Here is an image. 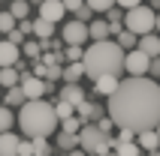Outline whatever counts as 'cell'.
Masks as SVG:
<instances>
[{"mask_svg":"<svg viewBox=\"0 0 160 156\" xmlns=\"http://www.w3.org/2000/svg\"><path fill=\"white\" fill-rule=\"evenodd\" d=\"M61 126H63L61 132H67V135H79V132H82V120H79V117H70V120H63Z\"/></svg>","mask_w":160,"mask_h":156,"instance_id":"cell-33","label":"cell"},{"mask_svg":"<svg viewBox=\"0 0 160 156\" xmlns=\"http://www.w3.org/2000/svg\"><path fill=\"white\" fill-rule=\"evenodd\" d=\"M88 36L94 39V42H106L109 36H112V30H109V21L106 18H94L88 24Z\"/></svg>","mask_w":160,"mask_h":156,"instance_id":"cell-13","label":"cell"},{"mask_svg":"<svg viewBox=\"0 0 160 156\" xmlns=\"http://www.w3.org/2000/svg\"><path fill=\"white\" fill-rule=\"evenodd\" d=\"M18 156H33V141L21 138V147H18Z\"/></svg>","mask_w":160,"mask_h":156,"instance_id":"cell-39","label":"cell"},{"mask_svg":"<svg viewBox=\"0 0 160 156\" xmlns=\"http://www.w3.org/2000/svg\"><path fill=\"white\" fill-rule=\"evenodd\" d=\"M58 99L72 105V108H79V105L85 102V90H82V84H67V87H61V96H58Z\"/></svg>","mask_w":160,"mask_h":156,"instance_id":"cell-12","label":"cell"},{"mask_svg":"<svg viewBox=\"0 0 160 156\" xmlns=\"http://www.w3.org/2000/svg\"><path fill=\"white\" fill-rule=\"evenodd\" d=\"M63 60H67V63H82V60H85V51H82V45H67V54H63Z\"/></svg>","mask_w":160,"mask_h":156,"instance_id":"cell-30","label":"cell"},{"mask_svg":"<svg viewBox=\"0 0 160 156\" xmlns=\"http://www.w3.org/2000/svg\"><path fill=\"white\" fill-rule=\"evenodd\" d=\"M33 36L36 39H54V24H48L42 18H33Z\"/></svg>","mask_w":160,"mask_h":156,"instance_id":"cell-20","label":"cell"},{"mask_svg":"<svg viewBox=\"0 0 160 156\" xmlns=\"http://www.w3.org/2000/svg\"><path fill=\"white\" fill-rule=\"evenodd\" d=\"M154 30H160V12H157V21H154Z\"/></svg>","mask_w":160,"mask_h":156,"instance_id":"cell-43","label":"cell"},{"mask_svg":"<svg viewBox=\"0 0 160 156\" xmlns=\"http://www.w3.org/2000/svg\"><path fill=\"white\" fill-rule=\"evenodd\" d=\"M148 75H151V81H157V78H160V57H157V60H151V69H148Z\"/></svg>","mask_w":160,"mask_h":156,"instance_id":"cell-40","label":"cell"},{"mask_svg":"<svg viewBox=\"0 0 160 156\" xmlns=\"http://www.w3.org/2000/svg\"><path fill=\"white\" fill-rule=\"evenodd\" d=\"M33 156H52L48 138H33Z\"/></svg>","mask_w":160,"mask_h":156,"instance_id":"cell-32","label":"cell"},{"mask_svg":"<svg viewBox=\"0 0 160 156\" xmlns=\"http://www.w3.org/2000/svg\"><path fill=\"white\" fill-rule=\"evenodd\" d=\"M115 90H118V78H112V75L94 81V93H97V96H112Z\"/></svg>","mask_w":160,"mask_h":156,"instance_id":"cell-15","label":"cell"},{"mask_svg":"<svg viewBox=\"0 0 160 156\" xmlns=\"http://www.w3.org/2000/svg\"><path fill=\"white\" fill-rule=\"evenodd\" d=\"M154 21H157V12H154L151 6H145V3L130 9V12H124V30H130V33H136V36L154 33Z\"/></svg>","mask_w":160,"mask_h":156,"instance_id":"cell-4","label":"cell"},{"mask_svg":"<svg viewBox=\"0 0 160 156\" xmlns=\"http://www.w3.org/2000/svg\"><path fill=\"white\" fill-rule=\"evenodd\" d=\"M6 12L15 18V21H24V18H27V12H30V3H27V0H12Z\"/></svg>","mask_w":160,"mask_h":156,"instance_id":"cell-22","label":"cell"},{"mask_svg":"<svg viewBox=\"0 0 160 156\" xmlns=\"http://www.w3.org/2000/svg\"><path fill=\"white\" fill-rule=\"evenodd\" d=\"M136 144H139V150H148V153H154V150L160 147V138H157V132H139L136 135Z\"/></svg>","mask_w":160,"mask_h":156,"instance_id":"cell-16","label":"cell"},{"mask_svg":"<svg viewBox=\"0 0 160 156\" xmlns=\"http://www.w3.org/2000/svg\"><path fill=\"white\" fill-rule=\"evenodd\" d=\"M82 75H85V63H67L63 66V81L67 84H79Z\"/></svg>","mask_w":160,"mask_h":156,"instance_id":"cell-19","label":"cell"},{"mask_svg":"<svg viewBox=\"0 0 160 156\" xmlns=\"http://www.w3.org/2000/svg\"><path fill=\"white\" fill-rule=\"evenodd\" d=\"M54 117H58V120H70V117H76V108H72V105H67V102H61V99H58V102H54Z\"/></svg>","mask_w":160,"mask_h":156,"instance_id":"cell-26","label":"cell"},{"mask_svg":"<svg viewBox=\"0 0 160 156\" xmlns=\"http://www.w3.org/2000/svg\"><path fill=\"white\" fill-rule=\"evenodd\" d=\"M85 156H97V153H85Z\"/></svg>","mask_w":160,"mask_h":156,"instance_id":"cell-46","label":"cell"},{"mask_svg":"<svg viewBox=\"0 0 160 156\" xmlns=\"http://www.w3.org/2000/svg\"><path fill=\"white\" fill-rule=\"evenodd\" d=\"M61 36H63L67 45H85L91 39V36H88V24H82V21H76V18L63 24V33Z\"/></svg>","mask_w":160,"mask_h":156,"instance_id":"cell-7","label":"cell"},{"mask_svg":"<svg viewBox=\"0 0 160 156\" xmlns=\"http://www.w3.org/2000/svg\"><path fill=\"white\" fill-rule=\"evenodd\" d=\"M70 156H85V153H82V150H70Z\"/></svg>","mask_w":160,"mask_h":156,"instance_id":"cell-42","label":"cell"},{"mask_svg":"<svg viewBox=\"0 0 160 156\" xmlns=\"http://www.w3.org/2000/svg\"><path fill=\"white\" fill-rule=\"evenodd\" d=\"M136 51H142L148 60H157V57H160V36H157V33L139 36V45H136Z\"/></svg>","mask_w":160,"mask_h":156,"instance_id":"cell-10","label":"cell"},{"mask_svg":"<svg viewBox=\"0 0 160 156\" xmlns=\"http://www.w3.org/2000/svg\"><path fill=\"white\" fill-rule=\"evenodd\" d=\"M18 126L24 135L33 138H48L58 129V117H54V102L48 99H36V102H24L18 108Z\"/></svg>","mask_w":160,"mask_h":156,"instance_id":"cell-3","label":"cell"},{"mask_svg":"<svg viewBox=\"0 0 160 156\" xmlns=\"http://www.w3.org/2000/svg\"><path fill=\"white\" fill-rule=\"evenodd\" d=\"M148 156H160V150H154V153H148Z\"/></svg>","mask_w":160,"mask_h":156,"instance_id":"cell-44","label":"cell"},{"mask_svg":"<svg viewBox=\"0 0 160 156\" xmlns=\"http://www.w3.org/2000/svg\"><path fill=\"white\" fill-rule=\"evenodd\" d=\"M18 30H21V36H30V33H33V18H24V21H18Z\"/></svg>","mask_w":160,"mask_h":156,"instance_id":"cell-35","label":"cell"},{"mask_svg":"<svg viewBox=\"0 0 160 156\" xmlns=\"http://www.w3.org/2000/svg\"><path fill=\"white\" fill-rule=\"evenodd\" d=\"M109 117L118 129L127 132H151L160 123V84L151 78L118 81V90L109 96Z\"/></svg>","mask_w":160,"mask_h":156,"instance_id":"cell-1","label":"cell"},{"mask_svg":"<svg viewBox=\"0 0 160 156\" xmlns=\"http://www.w3.org/2000/svg\"><path fill=\"white\" fill-rule=\"evenodd\" d=\"M106 21H109V30H112L115 36L124 30V12H121V9H109V12H106Z\"/></svg>","mask_w":160,"mask_h":156,"instance_id":"cell-21","label":"cell"},{"mask_svg":"<svg viewBox=\"0 0 160 156\" xmlns=\"http://www.w3.org/2000/svg\"><path fill=\"white\" fill-rule=\"evenodd\" d=\"M21 54H24V57H30V60H39V57H42V51H39V42H36V39H24V45H21Z\"/></svg>","mask_w":160,"mask_h":156,"instance_id":"cell-24","label":"cell"},{"mask_svg":"<svg viewBox=\"0 0 160 156\" xmlns=\"http://www.w3.org/2000/svg\"><path fill=\"white\" fill-rule=\"evenodd\" d=\"M124 57L127 54L118 48V42H112V39H106V42H94L91 48H85V75L88 78H118L121 72H124Z\"/></svg>","mask_w":160,"mask_h":156,"instance_id":"cell-2","label":"cell"},{"mask_svg":"<svg viewBox=\"0 0 160 156\" xmlns=\"http://www.w3.org/2000/svg\"><path fill=\"white\" fill-rule=\"evenodd\" d=\"M6 39H9V42H12V45H18V48L24 45V36H21V30H18V27H15V30H12V33L6 36Z\"/></svg>","mask_w":160,"mask_h":156,"instance_id":"cell-38","label":"cell"},{"mask_svg":"<svg viewBox=\"0 0 160 156\" xmlns=\"http://www.w3.org/2000/svg\"><path fill=\"white\" fill-rule=\"evenodd\" d=\"M58 150H79V141H76V135H67V132H58Z\"/></svg>","mask_w":160,"mask_h":156,"instance_id":"cell-27","label":"cell"},{"mask_svg":"<svg viewBox=\"0 0 160 156\" xmlns=\"http://www.w3.org/2000/svg\"><path fill=\"white\" fill-rule=\"evenodd\" d=\"M112 126H115V123H112V117H109V114H103V117L97 120V129L103 132V135H106V132H112Z\"/></svg>","mask_w":160,"mask_h":156,"instance_id":"cell-34","label":"cell"},{"mask_svg":"<svg viewBox=\"0 0 160 156\" xmlns=\"http://www.w3.org/2000/svg\"><path fill=\"white\" fill-rule=\"evenodd\" d=\"M124 69L130 72V78H148V69H151V60L145 57L142 51H130L124 57Z\"/></svg>","mask_w":160,"mask_h":156,"instance_id":"cell-6","label":"cell"},{"mask_svg":"<svg viewBox=\"0 0 160 156\" xmlns=\"http://www.w3.org/2000/svg\"><path fill=\"white\" fill-rule=\"evenodd\" d=\"M18 81H21V75H18L15 69H0V87H18Z\"/></svg>","mask_w":160,"mask_h":156,"instance_id":"cell-25","label":"cell"},{"mask_svg":"<svg viewBox=\"0 0 160 156\" xmlns=\"http://www.w3.org/2000/svg\"><path fill=\"white\" fill-rule=\"evenodd\" d=\"M18 87H21V93H24V99H27V102H36V99H45V93H48V84H45L42 78H33L30 72H24V75H21Z\"/></svg>","mask_w":160,"mask_h":156,"instance_id":"cell-5","label":"cell"},{"mask_svg":"<svg viewBox=\"0 0 160 156\" xmlns=\"http://www.w3.org/2000/svg\"><path fill=\"white\" fill-rule=\"evenodd\" d=\"M18 147H21V135H15V132L0 135V156H18Z\"/></svg>","mask_w":160,"mask_h":156,"instance_id":"cell-14","label":"cell"},{"mask_svg":"<svg viewBox=\"0 0 160 156\" xmlns=\"http://www.w3.org/2000/svg\"><path fill=\"white\" fill-rule=\"evenodd\" d=\"M18 60H21V48L9 39H0V69H12Z\"/></svg>","mask_w":160,"mask_h":156,"instance_id":"cell-9","label":"cell"},{"mask_svg":"<svg viewBox=\"0 0 160 156\" xmlns=\"http://www.w3.org/2000/svg\"><path fill=\"white\" fill-rule=\"evenodd\" d=\"M115 6H121V9H124V12H130V9L142 6V0H115Z\"/></svg>","mask_w":160,"mask_h":156,"instance_id":"cell-37","label":"cell"},{"mask_svg":"<svg viewBox=\"0 0 160 156\" xmlns=\"http://www.w3.org/2000/svg\"><path fill=\"white\" fill-rule=\"evenodd\" d=\"M15 27H18V21H15V18H12V15H9V12H0V33H12V30H15Z\"/></svg>","mask_w":160,"mask_h":156,"instance_id":"cell-31","label":"cell"},{"mask_svg":"<svg viewBox=\"0 0 160 156\" xmlns=\"http://www.w3.org/2000/svg\"><path fill=\"white\" fill-rule=\"evenodd\" d=\"M12 123H15V114H12V108L0 105V135H3V132H12Z\"/></svg>","mask_w":160,"mask_h":156,"instance_id":"cell-23","label":"cell"},{"mask_svg":"<svg viewBox=\"0 0 160 156\" xmlns=\"http://www.w3.org/2000/svg\"><path fill=\"white\" fill-rule=\"evenodd\" d=\"M109 156H115V153H109Z\"/></svg>","mask_w":160,"mask_h":156,"instance_id":"cell-48","label":"cell"},{"mask_svg":"<svg viewBox=\"0 0 160 156\" xmlns=\"http://www.w3.org/2000/svg\"><path fill=\"white\" fill-rule=\"evenodd\" d=\"M115 42H118V48H121L124 54H130V51H136V45H139V36L130 33V30H121Z\"/></svg>","mask_w":160,"mask_h":156,"instance_id":"cell-18","label":"cell"},{"mask_svg":"<svg viewBox=\"0 0 160 156\" xmlns=\"http://www.w3.org/2000/svg\"><path fill=\"white\" fill-rule=\"evenodd\" d=\"M151 9H160V0H151Z\"/></svg>","mask_w":160,"mask_h":156,"instance_id":"cell-41","label":"cell"},{"mask_svg":"<svg viewBox=\"0 0 160 156\" xmlns=\"http://www.w3.org/2000/svg\"><path fill=\"white\" fill-rule=\"evenodd\" d=\"M61 3H63V9H67V12H72V15H76V12H79L82 6H85L82 0H61Z\"/></svg>","mask_w":160,"mask_h":156,"instance_id":"cell-36","label":"cell"},{"mask_svg":"<svg viewBox=\"0 0 160 156\" xmlns=\"http://www.w3.org/2000/svg\"><path fill=\"white\" fill-rule=\"evenodd\" d=\"M85 6L91 12H109V9H115V0H85Z\"/></svg>","mask_w":160,"mask_h":156,"instance_id":"cell-29","label":"cell"},{"mask_svg":"<svg viewBox=\"0 0 160 156\" xmlns=\"http://www.w3.org/2000/svg\"><path fill=\"white\" fill-rule=\"evenodd\" d=\"M27 99H24V93H21V87H9V90H3V105L6 108H21Z\"/></svg>","mask_w":160,"mask_h":156,"instance_id":"cell-17","label":"cell"},{"mask_svg":"<svg viewBox=\"0 0 160 156\" xmlns=\"http://www.w3.org/2000/svg\"><path fill=\"white\" fill-rule=\"evenodd\" d=\"M0 96H3V90H0Z\"/></svg>","mask_w":160,"mask_h":156,"instance_id":"cell-47","label":"cell"},{"mask_svg":"<svg viewBox=\"0 0 160 156\" xmlns=\"http://www.w3.org/2000/svg\"><path fill=\"white\" fill-rule=\"evenodd\" d=\"M76 117L82 120V126H88V123H94V120L103 117V108H100L97 102H88V99H85V102L76 108Z\"/></svg>","mask_w":160,"mask_h":156,"instance_id":"cell-11","label":"cell"},{"mask_svg":"<svg viewBox=\"0 0 160 156\" xmlns=\"http://www.w3.org/2000/svg\"><path fill=\"white\" fill-rule=\"evenodd\" d=\"M63 15H67V9H63L61 0H42V3H39V18L48 21V24H58Z\"/></svg>","mask_w":160,"mask_h":156,"instance_id":"cell-8","label":"cell"},{"mask_svg":"<svg viewBox=\"0 0 160 156\" xmlns=\"http://www.w3.org/2000/svg\"><path fill=\"white\" fill-rule=\"evenodd\" d=\"M115 156H142V150H139V144H136V141H130V144H121V141H118Z\"/></svg>","mask_w":160,"mask_h":156,"instance_id":"cell-28","label":"cell"},{"mask_svg":"<svg viewBox=\"0 0 160 156\" xmlns=\"http://www.w3.org/2000/svg\"><path fill=\"white\" fill-rule=\"evenodd\" d=\"M154 132H157V138H160V123H157V129H154Z\"/></svg>","mask_w":160,"mask_h":156,"instance_id":"cell-45","label":"cell"}]
</instances>
